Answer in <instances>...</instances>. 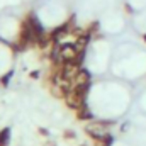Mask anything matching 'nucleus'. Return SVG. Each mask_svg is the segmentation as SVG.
Returning <instances> with one entry per match:
<instances>
[{"label": "nucleus", "mask_w": 146, "mask_h": 146, "mask_svg": "<svg viewBox=\"0 0 146 146\" xmlns=\"http://www.w3.org/2000/svg\"><path fill=\"white\" fill-rule=\"evenodd\" d=\"M143 41H145V42H146V34H143Z\"/></svg>", "instance_id": "obj_8"}, {"label": "nucleus", "mask_w": 146, "mask_h": 146, "mask_svg": "<svg viewBox=\"0 0 146 146\" xmlns=\"http://www.w3.org/2000/svg\"><path fill=\"white\" fill-rule=\"evenodd\" d=\"M10 134H12L10 127H2L0 129V146H9V143H10Z\"/></svg>", "instance_id": "obj_4"}, {"label": "nucleus", "mask_w": 146, "mask_h": 146, "mask_svg": "<svg viewBox=\"0 0 146 146\" xmlns=\"http://www.w3.org/2000/svg\"><path fill=\"white\" fill-rule=\"evenodd\" d=\"M12 76H14V70H9V72H7L3 76H2V78H0V83H2L3 87H7V85H9V82L12 80Z\"/></svg>", "instance_id": "obj_5"}, {"label": "nucleus", "mask_w": 146, "mask_h": 146, "mask_svg": "<svg viewBox=\"0 0 146 146\" xmlns=\"http://www.w3.org/2000/svg\"><path fill=\"white\" fill-rule=\"evenodd\" d=\"M65 138L73 139V138H75V131H65Z\"/></svg>", "instance_id": "obj_6"}, {"label": "nucleus", "mask_w": 146, "mask_h": 146, "mask_svg": "<svg viewBox=\"0 0 146 146\" xmlns=\"http://www.w3.org/2000/svg\"><path fill=\"white\" fill-rule=\"evenodd\" d=\"M76 119H78V121H83V122H87V121H94V114H92V110L88 109L87 106H83L82 109L76 110Z\"/></svg>", "instance_id": "obj_3"}, {"label": "nucleus", "mask_w": 146, "mask_h": 146, "mask_svg": "<svg viewBox=\"0 0 146 146\" xmlns=\"http://www.w3.org/2000/svg\"><path fill=\"white\" fill-rule=\"evenodd\" d=\"M29 75H31V78H39V72H36V70H34V72H31Z\"/></svg>", "instance_id": "obj_7"}, {"label": "nucleus", "mask_w": 146, "mask_h": 146, "mask_svg": "<svg viewBox=\"0 0 146 146\" xmlns=\"http://www.w3.org/2000/svg\"><path fill=\"white\" fill-rule=\"evenodd\" d=\"M90 83H92L90 72L85 70V68H80L75 75V78H73V85H90Z\"/></svg>", "instance_id": "obj_2"}, {"label": "nucleus", "mask_w": 146, "mask_h": 146, "mask_svg": "<svg viewBox=\"0 0 146 146\" xmlns=\"http://www.w3.org/2000/svg\"><path fill=\"white\" fill-rule=\"evenodd\" d=\"M110 126H114L112 121H97V122H90V124L85 126V133H87L92 139H95V141L99 143V141H102V139L106 138L107 127H110Z\"/></svg>", "instance_id": "obj_1"}, {"label": "nucleus", "mask_w": 146, "mask_h": 146, "mask_svg": "<svg viewBox=\"0 0 146 146\" xmlns=\"http://www.w3.org/2000/svg\"><path fill=\"white\" fill-rule=\"evenodd\" d=\"M80 146H87V145H80Z\"/></svg>", "instance_id": "obj_9"}]
</instances>
